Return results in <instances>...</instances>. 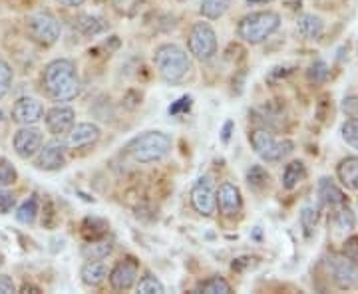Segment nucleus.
I'll return each instance as SVG.
<instances>
[{"label": "nucleus", "instance_id": "1", "mask_svg": "<svg viewBox=\"0 0 358 294\" xmlns=\"http://www.w3.org/2000/svg\"><path fill=\"white\" fill-rule=\"evenodd\" d=\"M42 86L52 102H72L80 94L76 64L66 58L52 60L42 72Z\"/></svg>", "mask_w": 358, "mask_h": 294}, {"label": "nucleus", "instance_id": "2", "mask_svg": "<svg viewBox=\"0 0 358 294\" xmlns=\"http://www.w3.org/2000/svg\"><path fill=\"white\" fill-rule=\"evenodd\" d=\"M154 64L157 74L169 84H178L192 70V58L178 44H162L155 48Z\"/></svg>", "mask_w": 358, "mask_h": 294}, {"label": "nucleus", "instance_id": "3", "mask_svg": "<svg viewBox=\"0 0 358 294\" xmlns=\"http://www.w3.org/2000/svg\"><path fill=\"white\" fill-rule=\"evenodd\" d=\"M281 26V16L273 10H259L243 16L237 24V34L239 38L245 40L247 44L255 46L265 42L268 36H273Z\"/></svg>", "mask_w": 358, "mask_h": 294}, {"label": "nucleus", "instance_id": "4", "mask_svg": "<svg viewBox=\"0 0 358 294\" xmlns=\"http://www.w3.org/2000/svg\"><path fill=\"white\" fill-rule=\"evenodd\" d=\"M171 149V140L162 131H148L131 141L129 152L140 163H155L162 161Z\"/></svg>", "mask_w": 358, "mask_h": 294}, {"label": "nucleus", "instance_id": "5", "mask_svg": "<svg viewBox=\"0 0 358 294\" xmlns=\"http://www.w3.org/2000/svg\"><path fill=\"white\" fill-rule=\"evenodd\" d=\"M249 141L255 149V154L267 161V163H277L281 161L282 157L293 152L294 143L291 140H277L268 129H255L251 131Z\"/></svg>", "mask_w": 358, "mask_h": 294}, {"label": "nucleus", "instance_id": "6", "mask_svg": "<svg viewBox=\"0 0 358 294\" xmlns=\"http://www.w3.org/2000/svg\"><path fill=\"white\" fill-rule=\"evenodd\" d=\"M26 32L36 44L48 48V46H54L58 42L60 34H62V28H60V22L50 13H36L26 18Z\"/></svg>", "mask_w": 358, "mask_h": 294}, {"label": "nucleus", "instance_id": "7", "mask_svg": "<svg viewBox=\"0 0 358 294\" xmlns=\"http://www.w3.org/2000/svg\"><path fill=\"white\" fill-rule=\"evenodd\" d=\"M187 48L193 58L207 62L217 54V34L209 22H195L187 38Z\"/></svg>", "mask_w": 358, "mask_h": 294}, {"label": "nucleus", "instance_id": "8", "mask_svg": "<svg viewBox=\"0 0 358 294\" xmlns=\"http://www.w3.org/2000/svg\"><path fill=\"white\" fill-rule=\"evenodd\" d=\"M192 205L193 209L203 215V217H211L217 209V193L213 187V181L209 175H203L193 183L192 189Z\"/></svg>", "mask_w": 358, "mask_h": 294}, {"label": "nucleus", "instance_id": "9", "mask_svg": "<svg viewBox=\"0 0 358 294\" xmlns=\"http://www.w3.org/2000/svg\"><path fill=\"white\" fill-rule=\"evenodd\" d=\"M66 166V145L62 141L52 140L44 143L34 155V167L40 171H58Z\"/></svg>", "mask_w": 358, "mask_h": 294}, {"label": "nucleus", "instance_id": "10", "mask_svg": "<svg viewBox=\"0 0 358 294\" xmlns=\"http://www.w3.org/2000/svg\"><path fill=\"white\" fill-rule=\"evenodd\" d=\"M13 147L20 159H32L42 147V131L34 126H20L13 135Z\"/></svg>", "mask_w": 358, "mask_h": 294}, {"label": "nucleus", "instance_id": "11", "mask_svg": "<svg viewBox=\"0 0 358 294\" xmlns=\"http://www.w3.org/2000/svg\"><path fill=\"white\" fill-rule=\"evenodd\" d=\"M138 270H140V265L134 258H124V260L115 263L114 269L108 272V281H110L112 291H117V293L129 291L138 281Z\"/></svg>", "mask_w": 358, "mask_h": 294}, {"label": "nucleus", "instance_id": "12", "mask_svg": "<svg viewBox=\"0 0 358 294\" xmlns=\"http://www.w3.org/2000/svg\"><path fill=\"white\" fill-rule=\"evenodd\" d=\"M10 117L18 126H34L44 117V105L36 98H18L13 105Z\"/></svg>", "mask_w": 358, "mask_h": 294}, {"label": "nucleus", "instance_id": "13", "mask_svg": "<svg viewBox=\"0 0 358 294\" xmlns=\"http://www.w3.org/2000/svg\"><path fill=\"white\" fill-rule=\"evenodd\" d=\"M44 122L52 135H66L76 124V112L70 105H54L46 112Z\"/></svg>", "mask_w": 358, "mask_h": 294}, {"label": "nucleus", "instance_id": "14", "mask_svg": "<svg viewBox=\"0 0 358 294\" xmlns=\"http://www.w3.org/2000/svg\"><path fill=\"white\" fill-rule=\"evenodd\" d=\"M217 207L219 213L227 219H235L241 213L243 197H241V191L235 183H229V181L221 183L217 191Z\"/></svg>", "mask_w": 358, "mask_h": 294}, {"label": "nucleus", "instance_id": "15", "mask_svg": "<svg viewBox=\"0 0 358 294\" xmlns=\"http://www.w3.org/2000/svg\"><path fill=\"white\" fill-rule=\"evenodd\" d=\"M331 272H333V281L336 282L338 288L350 291V288L358 286V265L348 260L346 256L331 258Z\"/></svg>", "mask_w": 358, "mask_h": 294}, {"label": "nucleus", "instance_id": "16", "mask_svg": "<svg viewBox=\"0 0 358 294\" xmlns=\"http://www.w3.org/2000/svg\"><path fill=\"white\" fill-rule=\"evenodd\" d=\"M102 131L96 124H90V122H84V124H74V128L68 131V147L70 149H86L90 145H94L96 141L100 140Z\"/></svg>", "mask_w": 358, "mask_h": 294}, {"label": "nucleus", "instance_id": "17", "mask_svg": "<svg viewBox=\"0 0 358 294\" xmlns=\"http://www.w3.org/2000/svg\"><path fill=\"white\" fill-rule=\"evenodd\" d=\"M317 191H319L320 203L327 205V207H341V205L346 203L345 191L331 177H320Z\"/></svg>", "mask_w": 358, "mask_h": 294}, {"label": "nucleus", "instance_id": "18", "mask_svg": "<svg viewBox=\"0 0 358 294\" xmlns=\"http://www.w3.org/2000/svg\"><path fill=\"white\" fill-rule=\"evenodd\" d=\"M336 177L348 191H358V155H348L336 166Z\"/></svg>", "mask_w": 358, "mask_h": 294}, {"label": "nucleus", "instance_id": "19", "mask_svg": "<svg viewBox=\"0 0 358 294\" xmlns=\"http://www.w3.org/2000/svg\"><path fill=\"white\" fill-rule=\"evenodd\" d=\"M108 265L103 260H88L82 270H80V277H82V282L86 286H100L106 279H108Z\"/></svg>", "mask_w": 358, "mask_h": 294}, {"label": "nucleus", "instance_id": "20", "mask_svg": "<svg viewBox=\"0 0 358 294\" xmlns=\"http://www.w3.org/2000/svg\"><path fill=\"white\" fill-rule=\"evenodd\" d=\"M74 28H76L82 36L94 38V36L102 34L103 30L108 28V24L103 22V18H100V16H94V14H82V16H78L76 18Z\"/></svg>", "mask_w": 358, "mask_h": 294}, {"label": "nucleus", "instance_id": "21", "mask_svg": "<svg viewBox=\"0 0 358 294\" xmlns=\"http://www.w3.org/2000/svg\"><path fill=\"white\" fill-rule=\"evenodd\" d=\"M296 30H299V34L303 38L317 40L322 36L324 24H322V20H320L319 16H315V14H303L299 18V22H296Z\"/></svg>", "mask_w": 358, "mask_h": 294}, {"label": "nucleus", "instance_id": "22", "mask_svg": "<svg viewBox=\"0 0 358 294\" xmlns=\"http://www.w3.org/2000/svg\"><path fill=\"white\" fill-rule=\"evenodd\" d=\"M114 249L112 241H108L106 237L102 239H94V241H86V244L82 247V256L86 260H103L106 256H110Z\"/></svg>", "mask_w": 358, "mask_h": 294}, {"label": "nucleus", "instance_id": "23", "mask_svg": "<svg viewBox=\"0 0 358 294\" xmlns=\"http://www.w3.org/2000/svg\"><path fill=\"white\" fill-rule=\"evenodd\" d=\"M305 177H307V167H305L303 161L294 159V161H291L289 166L285 167V171H282V187L291 191V189H294Z\"/></svg>", "mask_w": 358, "mask_h": 294}, {"label": "nucleus", "instance_id": "24", "mask_svg": "<svg viewBox=\"0 0 358 294\" xmlns=\"http://www.w3.org/2000/svg\"><path fill=\"white\" fill-rule=\"evenodd\" d=\"M231 0H201L199 13L207 20H219L223 14L229 10Z\"/></svg>", "mask_w": 358, "mask_h": 294}, {"label": "nucleus", "instance_id": "25", "mask_svg": "<svg viewBox=\"0 0 358 294\" xmlns=\"http://www.w3.org/2000/svg\"><path fill=\"white\" fill-rule=\"evenodd\" d=\"M195 293L201 294H229L233 293L231 284L223 277H211L207 281H201L195 286Z\"/></svg>", "mask_w": 358, "mask_h": 294}, {"label": "nucleus", "instance_id": "26", "mask_svg": "<svg viewBox=\"0 0 358 294\" xmlns=\"http://www.w3.org/2000/svg\"><path fill=\"white\" fill-rule=\"evenodd\" d=\"M36 217H38V199L36 195H30L24 203L16 209V221L22 225H32Z\"/></svg>", "mask_w": 358, "mask_h": 294}, {"label": "nucleus", "instance_id": "27", "mask_svg": "<svg viewBox=\"0 0 358 294\" xmlns=\"http://www.w3.org/2000/svg\"><path fill=\"white\" fill-rule=\"evenodd\" d=\"M108 233V223L103 219L88 217L82 223V235L86 241H94V239H102Z\"/></svg>", "mask_w": 358, "mask_h": 294}, {"label": "nucleus", "instance_id": "28", "mask_svg": "<svg viewBox=\"0 0 358 294\" xmlns=\"http://www.w3.org/2000/svg\"><path fill=\"white\" fill-rule=\"evenodd\" d=\"M334 225H336V230H341V233H350V230H355V227H357V217H355L352 209L346 203L341 205V209L336 211Z\"/></svg>", "mask_w": 358, "mask_h": 294}, {"label": "nucleus", "instance_id": "29", "mask_svg": "<svg viewBox=\"0 0 358 294\" xmlns=\"http://www.w3.org/2000/svg\"><path fill=\"white\" fill-rule=\"evenodd\" d=\"M329 74H331L329 64L324 60H317V62H313V64L308 66L307 82L310 86H320V84H324L329 80Z\"/></svg>", "mask_w": 358, "mask_h": 294}, {"label": "nucleus", "instance_id": "30", "mask_svg": "<svg viewBox=\"0 0 358 294\" xmlns=\"http://www.w3.org/2000/svg\"><path fill=\"white\" fill-rule=\"evenodd\" d=\"M268 183V173L265 171L263 166H251L247 169V185L253 189V191H261L265 189Z\"/></svg>", "mask_w": 358, "mask_h": 294}, {"label": "nucleus", "instance_id": "31", "mask_svg": "<svg viewBox=\"0 0 358 294\" xmlns=\"http://www.w3.org/2000/svg\"><path fill=\"white\" fill-rule=\"evenodd\" d=\"M138 293L141 294H164L166 293V286L164 282L159 281L154 274H145L143 279H140V282L136 284Z\"/></svg>", "mask_w": 358, "mask_h": 294}, {"label": "nucleus", "instance_id": "32", "mask_svg": "<svg viewBox=\"0 0 358 294\" xmlns=\"http://www.w3.org/2000/svg\"><path fill=\"white\" fill-rule=\"evenodd\" d=\"M317 223H319V209H315V207H303V211H301V227L305 230V237H313V230L317 227Z\"/></svg>", "mask_w": 358, "mask_h": 294}, {"label": "nucleus", "instance_id": "33", "mask_svg": "<svg viewBox=\"0 0 358 294\" xmlns=\"http://www.w3.org/2000/svg\"><path fill=\"white\" fill-rule=\"evenodd\" d=\"M16 181H18L16 167L6 157H0V187H10Z\"/></svg>", "mask_w": 358, "mask_h": 294}, {"label": "nucleus", "instance_id": "34", "mask_svg": "<svg viewBox=\"0 0 358 294\" xmlns=\"http://www.w3.org/2000/svg\"><path fill=\"white\" fill-rule=\"evenodd\" d=\"M341 133H343V140L358 152V117L346 119L343 128H341Z\"/></svg>", "mask_w": 358, "mask_h": 294}, {"label": "nucleus", "instance_id": "35", "mask_svg": "<svg viewBox=\"0 0 358 294\" xmlns=\"http://www.w3.org/2000/svg\"><path fill=\"white\" fill-rule=\"evenodd\" d=\"M13 68L8 62L0 60V100L10 91V86H13Z\"/></svg>", "mask_w": 358, "mask_h": 294}, {"label": "nucleus", "instance_id": "36", "mask_svg": "<svg viewBox=\"0 0 358 294\" xmlns=\"http://www.w3.org/2000/svg\"><path fill=\"white\" fill-rule=\"evenodd\" d=\"M112 4L117 13L126 14V16H136L140 10V4H143V0H112Z\"/></svg>", "mask_w": 358, "mask_h": 294}, {"label": "nucleus", "instance_id": "37", "mask_svg": "<svg viewBox=\"0 0 358 294\" xmlns=\"http://www.w3.org/2000/svg\"><path fill=\"white\" fill-rule=\"evenodd\" d=\"M193 105V98L192 96H181L179 100H176V102L169 105V115H183L187 114L189 110H192Z\"/></svg>", "mask_w": 358, "mask_h": 294}, {"label": "nucleus", "instance_id": "38", "mask_svg": "<svg viewBox=\"0 0 358 294\" xmlns=\"http://www.w3.org/2000/svg\"><path fill=\"white\" fill-rule=\"evenodd\" d=\"M343 255L352 260L355 265H358V235H352L345 241V247H343Z\"/></svg>", "mask_w": 358, "mask_h": 294}, {"label": "nucleus", "instance_id": "39", "mask_svg": "<svg viewBox=\"0 0 358 294\" xmlns=\"http://www.w3.org/2000/svg\"><path fill=\"white\" fill-rule=\"evenodd\" d=\"M14 203H16V199H14L13 193L6 191V187H0V215L10 213Z\"/></svg>", "mask_w": 358, "mask_h": 294}, {"label": "nucleus", "instance_id": "40", "mask_svg": "<svg viewBox=\"0 0 358 294\" xmlns=\"http://www.w3.org/2000/svg\"><path fill=\"white\" fill-rule=\"evenodd\" d=\"M341 110L345 112L348 117H358V96H348L341 103Z\"/></svg>", "mask_w": 358, "mask_h": 294}, {"label": "nucleus", "instance_id": "41", "mask_svg": "<svg viewBox=\"0 0 358 294\" xmlns=\"http://www.w3.org/2000/svg\"><path fill=\"white\" fill-rule=\"evenodd\" d=\"M16 293V284L8 274H0V294Z\"/></svg>", "mask_w": 358, "mask_h": 294}, {"label": "nucleus", "instance_id": "42", "mask_svg": "<svg viewBox=\"0 0 358 294\" xmlns=\"http://www.w3.org/2000/svg\"><path fill=\"white\" fill-rule=\"evenodd\" d=\"M233 128H235V124L233 122H225V126H223V129H221V141L223 143H229L231 140V131H233Z\"/></svg>", "mask_w": 358, "mask_h": 294}, {"label": "nucleus", "instance_id": "43", "mask_svg": "<svg viewBox=\"0 0 358 294\" xmlns=\"http://www.w3.org/2000/svg\"><path fill=\"white\" fill-rule=\"evenodd\" d=\"M60 4H66V6H72V8H78V6H82L86 0H58Z\"/></svg>", "mask_w": 358, "mask_h": 294}, {"label": "nucleus", "instance_id": "44", "mask_svg": "<svg viewBox=\"0 0 358 294\" xmlns=\"http://www.w3.org/2000/svg\"><path fill=\"white\" fill-rule=\"evenodd\" d=\"M22 293H40L38 286H32V284H24L22 286Z\"/></svg>", "mask_w": 358, "mask_h": 294}, {"label": "nucleus", "instance_id": "45", "mask_svg": "<svg viewBox=\"0 0 358 294\" xmlns=\"http://www.w3.org/2000/svg\"><path fill=\"white\" fill-rule=\"evenodd\" d=\"M271 2H275V0H247L249 6H251V4H271Z\"/></svg>", "mask_w": 358, "mask_h": 294}, {"label": "nucleus", "instance_id": "46", "mask_svg": "<svg viewBox=\"0 0 358 294\" xmlns=\"http://www.w3.org/2000/svg\"><path fill=\"white\" fill-rule=\"evenodd\" d=\"M4 263V256H2V253H0V265Z\"/></svg>", "mask_w": 358, "mask_h": 294}, {"label": "nucleus", "instance_id": "47", "mask_svg": "<svg viewBox=\"0 0 358 294\" xmlns=\"http://www.w3.org/2000/svg\"><path fill=\"white\" fill-rule=\"evenodd\" d=\"M357 50H358V46H357Z\"/></svg>", "mask_w": 358, "mask_h": 294}]
</instances>
